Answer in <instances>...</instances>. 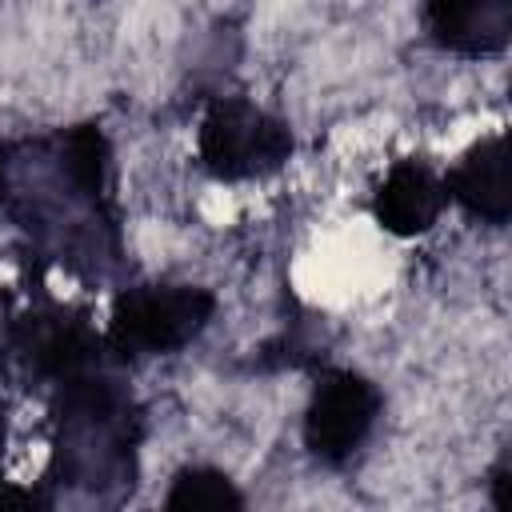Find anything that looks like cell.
I'll list each match as a JSON object with an SVG mask.
<instances>
[{"instance_id":"obj_1","label":"cell","mask_w":512,"mask_h":512,"mask_svg":"<svg viewBox=\"0 0 512 512\" xmlns=\"http://www.w3.org/2000/svg\"><path fill=\"white\" fill-rule=\"evenodd\" d=\"M4 208L44 256L80 276H104L120 264L112 148L100 124L56 128L12 148Z\"/></svg>"},{"instance_id":"obj_2","label":"cell","mask_w":512,"mask_h":512,"mask_svg":"<svg viewBox=\"0 0 512 512\" xmlns=\"http://www.w3.org/2000/svg\"><path fill=\"white\" fill-rule=\"evenodd\" d=\"M52 456L48 480L56 488L120 500L132 492L140 472V408L124 380L108 372V364L80 372L52 392Z\"/></svg>"},{"instance_id":"obj_3","label":"cell","mask_w":512,"mask_h":512,"mask_svg":"<svg viewBox=\"0 0 512 512\" xmlns=\"http://www.w3.org/2000/svg\"><path fill=\"white\" fill-rule=\"evenodd\" d=\"M212 316H216V296L204 284L152 280V284H132L116 296L108 328L100 336L116 364H136L188 348L192 340H200Z\"/></svg>"},{"instance_id":"obj_4","label":"cell","mask_w":512,"mask_h":512,"mask_svg":"<svg viewBox=\"0 0 512 512\" xmlns=\"http://www.w3.org/2000/svg\"><path fill=\"white\" fill-rule=\"evenodd\" d=\"M292 128L248 96H220L196 128V156L208 176L224 184L264 180L292 160Z\"/></svg>"},{"instance_id":"obj_5","label":"cell","mask_w":512,"mask_h":512,"mask_svg":"<svg viewBox=\"0 0 512 512\" xmlns=\"http://www.w3.org/2000/svg\"><path fill=\"white\" fill-rule=\"evenodd\" d=\"M0 352L28 384H40L48 392L112 360L104 336L80 312L52 300L8 316L0 328Z\"/></svg>"},{"instance_id":"obj_6","label":"cell","mask_w":512,"mask_h":512,"mask_svg":"<svg viewBox=\"0 0 512 512\" xmlns=\"http://www.w3.org/2000/svg\"><path fill=\"white\" fill-rule=\"evenodd\" d=\"M384 416V392L356 368H328L304 408L300 436L312 460L328 468L352 464Z\"/></svg>"},{"instance_id":"obj_7","label":"cell","mask_w":512,"mask_h":512,"mask_svg":"<svg viewBox=\"0 0 512 512\" xmlns=\"http://www.w3.org/2000/svg\"><path fill=\"white\" fill-rule=\"evenodd\" d=\"M448 208V192H444V176L420 160V156H404L396 160L384 180L372 192V216L384 232L392 236H424L428 228H436V220Z\"/></svg>"},{"instance_id":"obj_8","label":"cell","mask_w":512,"mask_h":512,"mask_svg":"<svg viewBox=\"0 0 512 512\" xmlns=\"http://www.w3.org/2000/svg\"><path fill=\"white\" fill-rule=\"evenodd\" d=\"M424 32L452 56H500L512 40V0H424Z\"/></svg>"},{"instance_id":"obj_9","label":"cell","mask_w":512,"mask_h":512,"mask_svg":"<svg viewBox=\"0 0 512 512\" xmlns=\"http://www.w3.org/2000/svg\"><path fill=\"white\" fill-rule=\"evenodd\" d=\"M444 192L452 204H460L472 220L504 228L512 212V192H508V148L504 136H480L448 172H444Z\"/></svg>"},{"instance_id":"obj_10","label":"cell","mask_w":512,"mask_h":512,"mask_svg":"<svg viewBox=\"0 0 512 512\" xmlns=\"http://www.w3.org/2000/svg\"><path fill=\"white\" fill-rule=\"evenodd\" d=\"M164 508L172 512H232L244 508V492L224 468L212 464H188L172 476L164 492Z\"/></svg>"},{"instance_id":"obj_11","label":"cell","mask_w":512,"mask_h":512,"mask_svg":"<svg viewBox=\"0 0 512 512\" xmlns=\"http://www.w3.org/2000/svg\"><path fill=\"white\" fill-rule=\"evenodd\" d=\"M488 500H492V508H508L512 504V468H508V452L492 464V472H488Z\"/></svg>"},{"instance_id":"obj_12","label":"cell","mask_w":512,"mask_h":512,"mask_svg":"<svg viewBox=\"0 0 512 512\" xmlns=\"http://www.w3.org/2000/svg\"><path fill=\"white\" fill-rule=\"evenodd\" d=\"M8 176H12V148L0 144V208L8 200Z\"/></svg>"},{"instance_id":"obj_13","label":"cell","mask_w":512,"mask_h":512,"mask_svg":"<svg viewBox=\"0 0 512 512\" xmlns=\"http://www.w3.org/2000/svg\"><path fill=\"white\" fill-rule=\"evenodd\" d=\"M4 444H8V412H4V400H0V480H4Z\"/></svg>"}]
</instances>
